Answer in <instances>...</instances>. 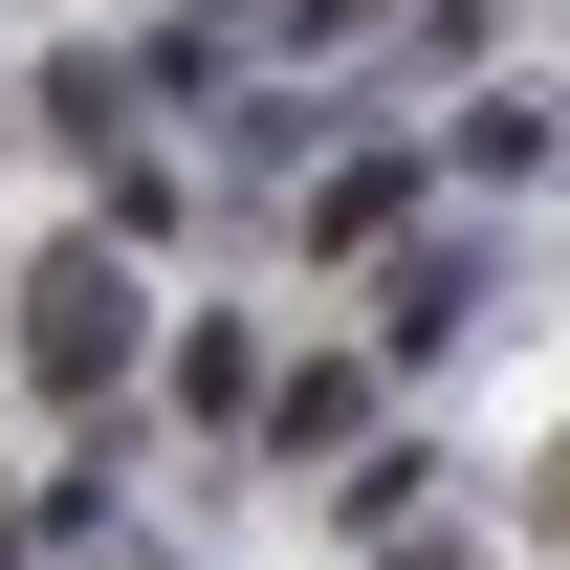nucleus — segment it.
<instances>
[{
    "mask_svg": "<svg viewBox=\"0 0 570 570\" xmlns=\"http://www.w3.org/2000/svg\"><path fill=\"white\" fill-rule=\"evenodd\" d=\"M132 264H110V242H45V264H22V373H45V395H67V417H110V395H132Z\"/></svg>",
    "mask_w": 570,
    "mask_h": 570,
    "instance_id": "nucleus-1",
    "label": "nucleus"
},
{
    "mask_svg": "<svg viewBox=\"0 0 570 570\" xmlns=\"http://www.w3.org/2000/svg\"><path fill=\"white\" fill-rule=\"evenodd\" d=\"M373 395H395L373 352H264V395H242V439H264V461H352V439H373Z\"/></svg>",
    "mask_w": 570,
    "mask_h": 570,
    "instance_id": "nucleus-2",
    "label": "nucleus"
},
{
    "mask_svg": "<svg viewBox=\"0 0 570 570\" xmlns=\"http://www.w3.org/2000/svg\"><path fill=\"white\" fill-rule=\"evenodd\" d=\"M373 373H417V352H461V307H483V242H373Z\"/></svg>",
    "mask_w": 570,
    "mask_h": 570,
    "instance_id": "nucleus-3",
    "label": "nucleus"
},
{
    "mask_svg": "<svg viewBox=\"0 0 570 570\" xmlns=\"http://www.w3.org/2000/svg\"><path fill=\"white\" fill-rule=\"evenodd\" d=\"M395 219H417V154H330L307 176V264H373Z\"/></svg>",
    "mask_w": 570,
    "mask_h": 570,
    "instance_id": "nucleus-4",
    "label": "nucleus"
},
{
    "mask_svg": "<svg viewBox=\"0 0 570 570\" xmlns=\"http://www.w3.org/2000/svg\"><path fill=\"white\" fill-rule=\"evenodd\" d=\"M417 504H439V439H417V417H373L352 461H330V527H373V549H395Z\"/></svg>",
    "mask_w": 570,
    "mask_h": 570,
    "instance_id": "nucleus-5",
    "label": "nucleus"
},
{
    "mask_svg": "<svg viewBox=\"0 0 570 570\" xmlns=\"http://www.w3.org/2000/svg\"><path fill=\"white\" fill-rule=\"evenodd\" d=\"M242 395H264V330H242V307H198V330H176V417L242 439Z\"/></svg>",
    "mask_w": 570,
    "mask_h": 570,
    "instance_id": "nucleus-6",
    "label": "nucleus"
},
{
    "mask_svg": "<svg viewBox=\"0 0 570 570\" xmlns=\"http://www.w3.org/2000/svg\"><path fill=\"white\" fill-rule=\"evenodd\" d=\"M461 176H483V198H527V176H549V110H527V88H483V110H461Z\"/></svg>",
    "mask_w": 570,
    "mask_h": 570,
    "instance_id": "nucleus-7",
    "label": "nucleus"
},
{
    "mask_svg": "<svg viewBox=\"0 0 570 570\" xmlns=\"http://www.w3.org/2000/svg\"><path fill=\"white\" fill-rule=\"evenodd\" d=\"M0 549H22V504H0Z\"/></svg>",
    "mask_w": 570,
    "mask_h": 570,
    "instance_id": "nucleus-8",
    "label": "nucleus"
}]
</instances>
